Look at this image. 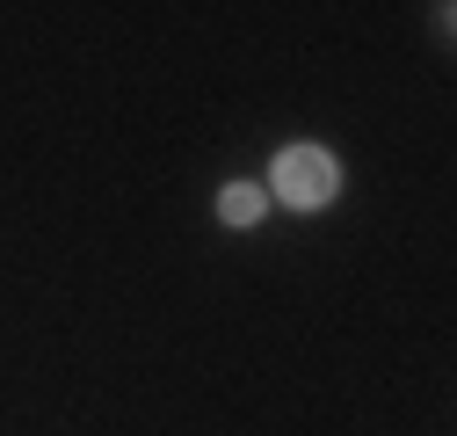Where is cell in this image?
Here are the masks:
<instances>
[{"instance_id": "6da1fadb", "label": "cell", "mask_w": 457, "mask_h": 436, "mask_svg": "<svg viewBox=\"0 0 457 436\" xmlns=\"http://www.w3.org/2000/svg\"><path fill=\"white\" fill-rule=\"evenodd\" d=\"M269 189L291 204V211H320L341 189V168H334V153H320V146H291V153H276Z\"/></svg>"}, {"instance_id": "7a4b0ae2", "label": "cell", "mask_w": 457, "mask_h": 436, "mask_svg": "<svg viewBox=\"0 0 457 436\" xmlns=\"http://www.w3.org/2000/svg\"><path fill=\"white\" fill-rule=\"evenodd\" d=\"M262 211H269V189H254V182H225L218 189V218L225 226H254Z\"/></svg>"}]
</instances>
